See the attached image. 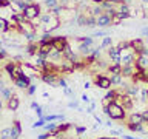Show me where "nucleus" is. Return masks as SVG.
Listing matches in <instances>:
<instances>
[{"label": "nucleus", "mask_w": 148, "mask_h": 139, "mask_svg": "<svg viewBox=\"0 0 148 139\" xmlns=\"http://www.w3.org/2000/svg\"><path fill=\"white\" fill-rule=\"evenodd\" d=\"M23 16H25V19H26V20H34V19H37V17H39L40 16V5L39 3H28L26 5V8L25 9H23Z\"/></svg>", "instance_id": "f257e3e1"}, {"label": "nucleus", "mask_w": 148, "mask_h": 139, "mask_svg": "<svg viewBox=\"0 0 148 139\" xmlns=\"http://www.w3.org/2000/svg\"><path fill=\"white\" fill-rule=\"evenodd\" d=\"M106 116H110L111 119H122L125 116V111H123V108L119 104L111 102V104L106 107Z\"/></svg>", "instance_id": "f03ea898"}, {"label": "nucleus", "mask_w": 148, "mask_h": 139, "mask_svg": "<svg viewBox=\"0 0 148 139\" xmlns=\"http://www.w3.org/2000/svg\"><path fill=\"white\" fill-rule=\"evenodd\" d=\"M59 68H60V71H62V73H71V71H74V62L63 57L62 60H60Z\"/></svg>", "instance_id": "7ed1b4c3"}, {"label": "nucleus", "mask_w": 148, "mask_h": 139, "mask_svg": "<svg viewBox=\"0 0 148 139\" xmlns=\"http://www.w3.org/2000/svg\"><path fill=\"white\" fill-rule=\"evenodd\" d=\"M53 46H54V50H59V51H62L65 46L68 45V40H66V37H62V36H59V37H54L53 39Z\"/></svg>", "instance_id": "20e7f679"}, {"label": "nucleus", "mask_w": 148, "mask_h": 139, "mask_svg": "<svg viewBox=\"0 0 148 139\" xmlns=\"http://www.w3.org/2000/svg\"><path fill=\"white\" fill-rule=\"evenodd\" d=\"M133 60H134V54L133 53H122L120 54V67L133 65Z\"/></svg>", "instance_id": "39448f33"}, {"label": "nucleus", "mask_w": 148, "mask_h": 139, "mask_svg": "<svg viewBox=\"0 0 148 139\" xmlns=\"http://www.w3.org/2000/svg\"><path fill=\"white\" fill-rule=\"evenodd\" d=\"M14 83H16V87H18V88H23V90H26V88L29 87L31 81H29V77H28V76H22V77L14 79Z\"/></svg>", "instance_id": "423d86ee"}, {"label": "nucleus", "mask_w": 148, "mask_h": 139, "mask_svg": "<svg viewBox=\"0 0 148 139\" xmlns=\"http://www.w3.org/2000/svg\"><path fill=\"white\" fill-rule=\"evenodd\" d=\"M111 25V19L106 16V14H102V16L96 17V26H100V28H105Z\"/></svg>", "instance_id": "0eeeda50"}, {"label": "nucleus", "mask_w": 148, "mask_h": 139, "mask_svg": "<svg viewBox=\"0 0 148 139\" xmlns=\"http://www.w3.org/2000/svg\"><path fill=\"white\" fill-rule=\"evenodd\" d=\"M120 54H122V51H120L119 48H113V46H111V48L108 50V56L113 59L114 63H119L120 65Z\"/></svg>", "instance_id": "6e6552de"}, {"label": "nucleus", "mask_w": 148, "mask_h": 139, "mask_svg": "<svg viewBox=\"0 0 148 139\" xmlns=\"http://www.w3.org/2000/svg\"><path fill=\"white\" fill-rule=\"evenodd\" d=\"M136 65H137V68H139V70H147V68H148V56L139 54Z\"/></svg>", "instance_id": "1a4fd4ad"}, {"label": "nucleus", "mask_w": 148, "mask_h": 139, "mask_svg": "<svg viewBox=\"0 0 148 139\" xmlns=\"http://www.w3.org/2000/svg\"><path fill=\"white\" fill-rule=\"evenodd\" d=\"M96 82H97V85H99L100 88H105V90L111 87V81H110L108 77H105V76H99Z\"/></svg>", "instance_id": "9d476101"}, {"label": "nucleus", "mask_w": 148, "mask_h": 139, "mask_svg": "<svg viewBox=\"0 0 148 139\" xmlns=\"http://www.w3.org/2000/svg\"><path fill=\"white\" fill-rule=\"evenodd\" d=\"M131 48L136 50L139 54H142V51L145 50V46H143V42L140 39H136V40H131Z\"/></svg>", "instance_id": "9b49d317"}, {"label": "nucleus", "mask_w": 148, "mask_h": 139, "mask_svg": "<svg viewBox=\"0 0 148 139\" xmlns=\"http://www.w3.org/2000/svg\"><path fill=\"white\" fill-rule=\"evenodd\" d=\"M8 108L11 111H16L18 108V97L17 96H11L8 99Z\"/></svg>", "instance_id": "f8f14e48"}, {"label": "nucleus", "mask_w": 148, "mask_h": 139, "mask_svg": "<svg viewBox=\"0 0 148 139\" xmlns=\"http://www.w3.org/2000/svg\"><path fill=\"white\" fill-rule=\"evenodd\" d=\"M119 17L122 19H128L130 16H131V14H130V9H128V5H125V3H122V6H120V9H119Z\"/></svg>", "instance_id": "ddd939ff"}, {"label": "nucleus", "mask_w": 148, "mask_h": 139, "mask_svg": "<svg viewBox=\"0 0 148 139\" xmlns=\"http://www.w3.org/2000/svg\"><path fill=\"white\" fill-rule=\"evenodd\" d=\"M43 3H45V6L49 9H53V8H56V6H59V0H43Z\"/></svg>", "instance_id": "4468645a"}, {"label": "nucleus", "mask_w": 148, "mask_h": 139, "mask_svg": "<svg viewBox=\"0 0 148 139\" xmlns=\"http://www.w3.org/2000/svg\"><path fill=\"white\" fill-rule=\"evenodd\" d=\"M143 120H145V119H143V116L142 114H133L131 116V124H142L143 122Z\"/></svg>", "instance_id": "2eb2a0df"}, {"label": "nucleus", "mask_w": 148, "mask_h": 139, "mask_svg": "<svg viewBox=\"0 0 148 139\" xmlns=\"http://www.w3.org/2000/svg\"><path fill=\"white\" fill-rule=\"evenodd\" d=\"M131 73H133V65H128V67H122L120 76H131Z\"/></svg>", "instance_id": "dca6fc26"}, {"label": "nucleus", "mask_w": 148, "mask_h": 139, "mask_svg": "<svg viewBox=\"0 0 148 139\" xmlns=\"http://www.w3.org/2000/svg\"><path fill=\"white\" fill-rule=\"evenodd\" d=\"M0 139H11V128H3L0 131Z\"/></svg>", "instance_id": "f3484780"}, {"label": "nucleus", "mask_w": 148, "mask_h": 139, "mask_svg": "<svg viewBox=\"0 0 148 139\" xmlns=\"http://www.w3.org/2000/svg\"><path fill=\"white\" fill-rule=\"evenodd\" d=\"M110 71L113 74H120V71H122V67H120L119 63H114L113 67H110Z\"/></svg>", "instance_id": "a211bd4d"}, {"label": "nucleus", "mask_w": 148, "mask_h": 139, "mask_svg": "<svg viewBox=\"0 0 148 139\" xmlns=\"http://www.w3.org/2000/svg\"><path fill=\"white\" fill-rule=\"evenodd\" d=\"M0 93H2L3 99H9V97L12 96V94H11V88H8V87H5V88H3V90L0 91Z\"/></svg>", "instance_id": "6ab92c4d"}, {"label": "nucleus", "mask_w": 148, "mask_h": 139, "mask_svg": "<svg viewBox=\"0 0 148 139\" xmlns=\"http://www.w3.org/2000/svg\"><path fill=\"white\" fill-rule=\"evenodd\" d=\"M8 31V22L5 19H0V32H6Z\"/></svg>", "instance_id": "aec40b11"}, {"label": "nucleus", "mask_w": 148, "mask_h": 139, "mask_svg": "<svg viewBox=\"0 0 148 139\" xmlns=\"http://www.w3.org/2000/svg\"><path fill=\"white\" fill-rule=\"evenodd\" d=\"M110 81H111V85H113V83H120L122 82V76H120V74H114Z\"/></svg>", "instance_id": "412c9836"}, {"label": "nucleus", "mask_w": 148, "mask_h": 139, "mask_svg": "<svg viewBox=\"0 0 148 139\" xmlns=\"http://www.w3.org/2000/svg\"><path fill=\"white\" fill-rule=\"evenodd\" d=\"M120 20H122V19L119 17V14H117V12H116L114 16L111 17V25H119V23H120Z\"/></svg>", "instance_id": "4be33fe9"}, {"label": "nucleus", "mask_w": 148, "mask_h": 139, "mask_svg": "<svg viewBox=\"0 0 148 139\" xmlns=\"http://www.w3.org/2000/svg\"><path fill=\"white\" fill-rule=\"evenodd\" d=\"M111 42H113V39H111V37H108V36H105V39H103V42H102V46H100V48L110 46V45H111Z\"/></svg>", "instance_id": "5701e85b"}, {"label": "nucleus", "mask_w": 148, "mask_h": 139, "mask_svg": "<svg viewBox=\"0 0 148 139\" xmlns=\"http://www.w3.org/2000/svg\"><path fill=\"white\" fill-rule=\"evenodd\" d=\"M11 6V0H0V8H8Z\"/></svg>", "instance_id": "b1692460"}, {"label": "nucleus", "mask_w": 148, "mask_h": 139, "mask_svg": "<svg viewBox=\"0 0 148 139\" xmlns=\"http://www.w3.org/2000/svg\"><path fill=\"white\" fill-rule=\"evenodd\" d=\"M127 91L130 93V94H136V93L139 91L137 87H127Z\"/></svg>", "instance_id": "393cba45"}, {"label": "nucleus", "mask_w": 148, "mask_h": 139, "mask_svg": "<svg viewBox=\"0 0 148 139\" xmlns=\"http://www.w3.org/2000/svg\"><path fill=\"white\" fill-rule=\"evenodd\" d=\"M26 90H28V94H34V91H36V85H34V83H29V87H28Z\"/></svg>", "instance_id": "a878e982"}, {"label": "nucleus", "mask_w": 148, "mask_h": 139, "mask_svg": "<svg viewBox=\"0 0 148 139\" xmlns=\"http://www.w3.org/2000/svg\"><path fill=\"white\" fill-rule=\"evenodd\" d=\"M94 36L96 37H105V36H108V31H96Z\"/></svg>", "instance_id": "bb28decb"}, {"label": "nucleus", "mask_w": 148, "mask_h": 139, "mask_svg": "<svg viewBox=\"0 0 148 139\" xmlns=\"http://www.w3.org/2000/svg\"><path fill=\"white\" fill-rule=\"evenodd\" d=\"M43 122H45V119L42 118V119H39V120H37L36 124H32V127H34V128H37V127H42V125H43Z\"/></svg>", "instance_id": "cd10ccee"}, {"label": "nucleus", "mask_w": 148, "mask_h": 139, "mask_svg": "<svg viewBox=\"0 0 148 139\" xmlns=\"http://www.w3.org/2000/svg\"><path fill=\"white\" fill-rule=\"evenodd\" d=\"M59 87H62V88H68V85H66V81L60 77V79H59Z\"/></svg>", "instance_id": "c85d7f7f"}, {"label": "nucleus", "mask_w": 148, "mask_h": 139, "mask_svg": "<svg viewBox=\"0 0 148 139\" xmlns=\"http://www.w3.org/2000/svg\"><path fill=\"white\" fill-rule=\"evenodd\" d=\"M36 113L42 118V114H43V111H42V107H37V108H36Z\"/></svg>", "instance_id": "c756f323"}, {"label": "nucleus", "mask_w": 148, "mask_h": 139, "mask_svg": "<svg viewBox=\"0 0 148 139\" xmlns=\"http://www.w3.org/2000/svg\"><path fill=\"white\" fill-rule=\"evenodd\" d=\"M82 100H83V102H86V104H88V102H90V97H88L86 94H83V96H82Z\"/></svg>", "instance_id": "7c9ffc66"}, {"label": "nucleus", "mask_w": 148, "mask_h": 139, "mask_svg": "<svg viewBox=\"0 0 148 139\" xmlns=\"http://www.w3.org/2000/svg\"><path fill=\"white\" fill-rule=\"evenodd\" d=\"M142 34H145V36H148V28H145V30H142Z\"/></svg>", "instance_id": "2f4dec72"}, {"label": "nucleus", "mask_w": 148, "mask_h": 139, "mask_svg": "<svg viewBox=\"0 0 148 139\" xmlns=\"http://www.w3.org/2000/svg\"><path fill=\"white\" fill-rule=\"evenodd\" d=\"M83 131H85V128H82V127L77 128V133H83Z\"/></svg>", "instance_id": "473e14b6"}, {"label": "nucleus", "mask_w": 148, "mask_h": 139, "mask_svg": "<svg viewBox=\"0 0 148 139\" xmlns=\"http://www.w3.org/2000/svg\"><path fill=\"white\" fill-rule=\"evenodd\" d=\"M92 2H94V3H99V5H100L102 2H103V0H92Z\"/></svg>", "instance_id": "72a5a7b5"}, {"label": "nucleus", "mask_w": 148, "mask_h": 139, "mask_svg": "<svg viewBox=\"0 0 148 139\" xmlns=\"http://www.w3.org/2000/svg\"><path fill=\"white\" fill-rule=\"evenodd\" d=\"M2 107H3V104H2V100H0V110H2Z\"/></svg>", "instance_id": "f704fd0d"}, {"label": "nucleus", "mask_w": 148, "mask_h": 139, "mask_svg": "<svg viewBox=\"0 0 148 139\" xmlns=\"http://www.w3.org/2000/svg\"><path fill=\"white\" fill-rule=\"evenodd\" d=\"M102 139H113V138H102Z\"/></svg>", "instance_id": "c9c22d12"}, {"label": "nucleus", "mask_w": 148, "mask_h": 139, "mask_svg": "<svg viewBox=\"0 0 148 139\" xmlns=\"http://www.w3.org/2000/svg\"><path fill=\"white\" fill-rule=\"evenodd\" d=\"M142 2H143V3H147V2H148V0H142Z\"/></svg>", "instance_id": "e433bc0d"}, {"label": "nucleus", "mask_w": 148, "mask_h": 139, "mask_svg": "<svg viewBox=\"0 0 148 139\" xmlns=\"http://www.w3.org/2000/svg\"><path fill=\"white\" fill-rule=\"evenodd\" d=\"M26 2H28V3H29V2H31V0H26Z\"/></svg>", "instance_id": "4c0bfd02"}, {"label": "nucleus", "mask_w": 148, "mask_h": 139, "mask_svg": "<svg viewBox=\"0 0 148 139\" xmlns=\"http://www.w3.org/2000/svg\"><path fill=\"white\" fill-rule=\"evenodd\" d=\"M147 42H148V37H147Z\"/></svg>", "instance_id": "58836bf2"}]
</instances>
